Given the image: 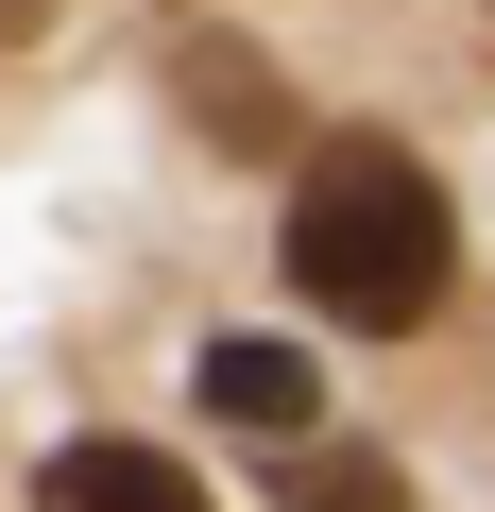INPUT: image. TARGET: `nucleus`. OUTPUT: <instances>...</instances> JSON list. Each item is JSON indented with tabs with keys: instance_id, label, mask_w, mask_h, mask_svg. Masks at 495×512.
Here are the masks:
<instances>
[{
	"instance_id": "5",
	"label": "nucleus",
	"mask_w": 495,
	"mask_h": 512,
	"mask_svg": "<svg viewBox=\"0 0 495 512\" xmlns=\"http://www.w3.org/2000/svg\"><path fill=\"white\" fill-rule=\"evenodd\" d=\"M274 512H410V461H376V444L308 427V444H274Z\"/></svg>"
},
{
	"instance_id": "4",
	"label": "nucleus",
	"mask_w": 495,
	"mask_h": 512,
	"mask_svg": "<svg viewBox=\"0 0 495 512\" xmlns=\"http://www.w3.org/2000/svg\"><path fill=\"white\" fill-rule=\"evenodd\" d=\"M35 512H205V478H188L171 444H52Z\"/></svg>"
},
{
	"instance_id": "2",
	"label": "nucleus",
	"mask_w": 495,
	"mask_h": 512,
	"mask_svg": "<svg viewBox=\"0 0 495 512\" xmlns=\"http://www.w3.org/2000/svg\"><path fill=\"white\" fill-rule=\"evenodd\" d=\"M205 410H222L239 444H308V427H325V359H308V342H205Z\"/></svg>"
},
{
	"instance_id": "3",
	"label": "nucleus",
	"mask_w": 495,
	"mask_h": 512,
	"mask_svg": "<svg viewBox=\"0 0 495 512\" xmlns=\"http://www.w3.org/2000/svg\"><path fill=\"white\" fill-rule=\"evenodd\" d=\"M171 103L205 120V154H274V137H291V86L239 52V35H188V52H171Z\"/></svg>"
},
{
	"instance_id": "1",
	"label": "nucleus",
	"mask_w": 495,
	"mask_h": 512,
	"mask_svg": "<svg viewBox=\"0 0 495 512\" xmlns=\"http://www.w3.org/2000/svg\"><path fill=\"white\" fill-rule=\"evenodd\" d=\"M291 291L359 342H410L444 291H461V205L410 137H325L291 171Z\"/></svg>"
}]
</instances>
